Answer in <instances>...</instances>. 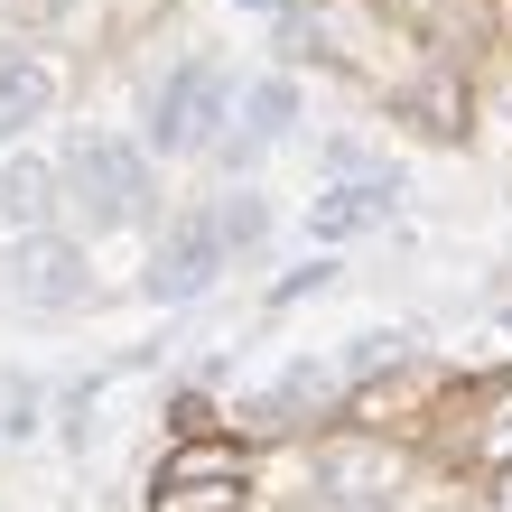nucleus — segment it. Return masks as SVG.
Instances as JSON below:
<instances>
[{
    "label": "nucleus",
    "instance_id": "1",
    "mask_svg": "<svg viewBox=\"0 0 512 512\" xmlns=\"http://www.w3.org/2000/svg\"><path fill=\"white\" fill-rule=\"evenodd\" d=\"M56 196L84 215V233L140 224V215H149V149L112 140V131H75L66 159H56Z\"/></svg>",
    "mask_w": 512,
    "mask_h": 512
},
{
    "label": "nucleus",
    "instance_id": "2",
    "mask_svg": "<svg viewBox=\"0 0 512 512\" xmlns=\"http://www.w3.org/2000/svg\"><path fill=\"white\" fill-rule=\"evenodd\" d=\"M224 122H233V75L215 56H187V66L159 84V103H149V149H159V159L224 149Z\"/></svg>",
    "mask_w": 512,
    "mask_h": 512
},
{
    "label": "nucleus",
    "instance_id": "3",
    "mask_svg": "<svg viewBox=\"0 0 512 512\" xmlns=\"http://www.w3.org/2000/svg\"><path fill=\"white\" fill-rule=\"evenodd\" d=\"M0 298L28 317H66L94 298V270H84V252L66 243V233H10V252H0Z\"/></svg>",
    "mask_w": 512,
    "mask_h": 512
},
{
    "label": "nucleus",
    "instance_id": "4",
    "mask_svg": "<svg viewBox=\"0 0 512 512\" xmlns=\"http://www.w3.org/2000/svg\"><path fill=\"white\" fill-rule=\"evenodd\" d=\"M224 280V224H215V205L205 215H177L168 233H159V261H149V298H205Z\"/></svg>",
    "mask_w": 512,
    "mask_h": 512
},
{
    "label": "nucleus",
    "instance_id": "5",
    "mask_svg": "<svg viewBox=\"0 0 512 512\" xmlns=\"http://www.w3.org/2000/svg\"><path fill=\"white\" fill-rule=\"evenodd\" d=\"M401 205H410V187H401V168H354V177H336V187L317 196V233L326 243H354V233H382V224H401Z\"/></svg>",
    "mask_w": 512,
    "mask_h": 512
},
{
    "label": "nucleus",
    "instance_id": "6",
    "mask_svg": "<svg viewBox=\"0 0 512 512\" xmlns=\"http://www.w3.org/2000/svg\"><path fill=\"white\" fill-rule=\"evenodd\" d=\"M336 364H289L280 382H261L252 401H243V419H233V429H308V419L336 401Z\"/></svg>",
    "mask_w": 512,
    "mask_h": 512
},
{
    "label": "nucleus",
    "instance_id": "7",
    "mask_svg": "<svg viewBox=\"0 0 512 512\" xmlns=\"http://www.w3.org/2000/svg\"><path fill=\"white\" fill-rule=\"evenodd\" d=\"M298 112H308L298 75H261L252 94L233 103V131H224V149H233V159H261V149H280V140L298 131Z\"/></svg>",
    "mask_w": 512,
    "mask_h": 512
},
{
    "label": "nucleus",
    "instance_id": "8",
    "mask_svg": "<svg viewBox=\"0 0 512 512\" xmlns=\"http://www.w3.org/2000/svg\"><path fill=\"white\" fill-rule=\"evenodd\" d=\"M56 159L47 149H0V233H47L56 224Z\"/></svg>",
    "mask_w": 512,
    "mask_h": 512
},
{
    "label": "nucleus",
    "instance_id": "9",
    "mask_svg": "<svg viewBox=\"0 0 512 512\" xmlns=\"http://www.w3.org/2000/svg\"><path fill=\"white\" fill-rule=\"evenodd\" d=\"M47 103H56V66L47 56H0V140L47 122Z\"/></svg>",
    "mask_w": 512,
    "mask_h": 512
},
{
    "label": "nucleus",
    "instance_id": "10",
    "mask_svg": "<svg viewBox=\"0 0 512 512\" xmlns=\"http://www.w3.org/2000/svg\"><path fill=\"white\" fill-rule=\"evenodd\" d=\"M410 345H419V336H401V326H373V336H354V345L336 354V382H345V391H364L373 373H401V364H410Z\"/></svg>",
    "mask_w": 512,
    "mask_h": 512
},
{
    "label": "nucleus",
    "instance_id": "11",
    "mask_svg": "<svg viewBox=\"0 0 512 512\" xmlns=\"http://www.w3.org/2000/svg\"><path fill=\"white\" fill-rule=\"evenodd\" d=\"M215 224H224V252H243V243L270 233V205L261 196H215Z\"/></svg>",
    "mask_w": 512,
    "mask_h": 512
},
{
    "label": "nucleus",
    "instance_id": "12",
    "mask_svg": "<svg viewBox=\"0 0 512 512\" xmlns=\"http://www.w3.org/2000/svg\"><path fill=\"white\" fill-rule=\"evenodd\" d=\"M196 475H205V485H215V475H233V447H177V457H168V475H159V494L196 485Z\"/></svg>",
    "mask_w": 512,
    "mask_h": 512
},
{
    "label": "nucleus",
    "instance_id": "13",
    "mask_svg": "<svg viewBox=\"0 0 512 512\" xmlns=\"http://www.w3.org/2000/svg\"><path fill=\"white\" fill-rule=\"evenodd\" d=\"M28 429H38V382L10 373L0 382V438H28Z\"/></svg>",
    "mask_w": 512,
    "mask_h": 512
},
{
    "label": "nucleus",
    "instance_id": "14",
    "mask_svg": "<svg viewBox=\"0 0 512 512\" xmlns=\"http://www.w3.org/2000/svg\"><path fill=\"white\" fill-rule=\"evenodd\" d=\"M326 280H336V261H308V270H289V280L270 289V308H298V298H317Z\"/></svg>",
    "mask_w": 512,
    "mask_h": 512
},
{
    "label": "nucleus",
    "instance_id": "15",
    "mask_svg": "<svg viewBox=\"0 0 512 512\" xmlns=\"http://www.w3.org/2000/svg\"><path fill=\"white\" fill-rule=\"evenodd\" d=\"M485 457H512V382L485 401Z\"/></svg>",
    "mask_w": 512,
    "mask_h": 512
},
{
    "label": "nucleus",
    "instance_id": "16",
    "mask_svg": "<svg viewBox=\"0 0 512 512\" xmlns=\"http://www.w3.org/2000/svg\"><path fill=\"white\" fill-rule=\"evenodd\" d=\"M243 10H298V0H243Z\"/></svg>",
    "mask_w": 512,
    "mask_h": 512
},
{
    "label": "nucleus",
    "instance_id": "17",
    "mask_svg": "<svg viewBox=\"0 0 512 512\" xmlns=\"http://www.w3.org/2000/svg\"><path fill=\"white\" fill-rule=\"evenodd\" d=\"M503 503H512V485H503Z\"/></svg>",
    "mask_w": 512,
    "mask_h": 512
}]
</instances>
